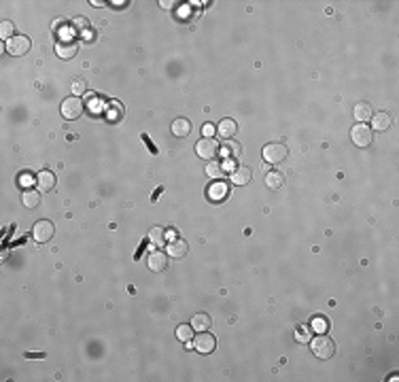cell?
<instances>
[{"instance_id":"6da1fadb","label":"cell","mask_w":399,"mask_h":382,"mask_svg":"<svg viewBox=\"0 0 399 382\" xmlns=\"http://www.w3.org/2000/svg\"><path fill=\"white\" fill-rule=\"evenodd\" d=\"M310 348H312L314 357H319L321 361H329L335 355V344H333L331 338L325 336V333H319L317 338L310 340Z\"/></svg>"},{"instance_id":"7a4b0ae2","label":"cell","mask_w":399,"mask_h":382,"mask_svg":"<svg viewBox=\"0 0 399 382\" xmlns=\"http://www.w3.org/2000/svg\"><path fill=\"white\" fill-rule=\"evenodd\" d=\"M85 111V104L81 102L79 96H70V98H64L62 104H59V113H62L64 119H79L81 113Z\"/></svg>"},{"instance_id":"3957f363","label":"cell","mask_w":399,"mask_h":382,"mask_svg":"<svg viewBox=\"0 0 399 382\" xmlns=\"http://www.w3.org/2000/svg\"><path fill=\"white\" fill-rule=\"evenodd\" d=\"M261 155H263V160L268 162V164L276 166V164H281V162H285V160H287L289 151H287V147L283 145V142H270V145H265V147H263Z\"/></svg>"},{"instance_id":"277c9868","label":"cell","mask_w":399,"mask_h":382,"mask_svg":"<svg viewBox=\"0 0 399 382\" xmlns=\"http://www.w3.org/2000/svg\"><path fill=\"white\" fill-rule=\"evenodd\" d=\"M53 234H55V225H53L51 221H47V219L36 221L34 228H32V238H34V240L39 242V244L49 242L51 238H53Z\"/></svg>"},{"instance_id":"5b68a950","label":"cell","mask_w":399,"mask_h":382,"mask_svg":"<svg viewBox=\"0 0 399 382\" xmlns=\"http://www.w3.org/2000/svg\"><path fill=\"white\" fill-rule=\"evenodd\" d=\"M30 47H32V41H30L28 37H23V34H15L13 39H9V41H7L5 49H7L11 55L21 57V55H26V53L30 51Z\"/></svg>"},{"instance_id":"8992f818","label":"cell","mask_w":399,"mask_h":382,"mask_svg":"<svg viewBox=\"0 0 399 382\" xmlns=\"http://www.w3.org/2000/svg\"><path fill=\"white\" fill-rule=\"evenodd\" d=\"M350 138H353V142L357 147H370L372 145V140H374V132H372V128L370 125H365V123H357V125H353V130H350Z\"/></svg>"},{"instance_id":"52a82bcc","label":"cell","mask_w":399,"mask_h":382,"mask_svg":"<svg viewBox=\"0 0 399 382\" xmlns=\"http://www.w3.org/2000/svg\"><path fill=\"white\" fill-rule=\"evenodd\" d=\"M191 344H193V348H196L200 355H210L217 348V338L212 336V333H208V331H198L196 340H193Z\"/></svg>"},{"instance_id":"ba28073f","label":"cell","mask_w":399,"mask_h":382,"mask_svg":"<svg viewBox=\"0 0 399 382\" xmlns=\"http://www.w3.org/2000/svg\"><path fill=\"white\" fill-rule=\"evenodd\" d=\"M196 153L200 160H212V157H217V153H219V142L210 136H204L202 140H198Z\"/></svg>"},{"instance_id":"9c48e42d","label":"cell","mask_w":399,"mask_h":382,"mask_svg":"<svg viewBox=\"0 0 399 382\" xmlns=\"http://www.w3.org/2000/svg\"><path fill=\"white\" fill-rule=\"evenodd\" d=\"M77 51H79V43L77 41L64 39V41L55 43V53H57V57H62V59H72L77 55Z\"/></svg>"},{"instance_id":"30bf717a","label":"cell","mask_w":399,"mask_h":382,"mask_svg":"<svg viewBox=\"0 0 399 382\" xmlns=\"http://www.w3.org/2000/svg\"><path fill=\"white\" fill-rule=\"evenodd\" d=\"M189 250V244L185 240H180V238H176V240H170L166 244V255L172 257V259H183L187 255Z\"/></svg>"},{"instance_id":"8fae6325","label":"cell","mask_w":399,"mask_h":382,"mask_svg":"<svg viewBox=\"0 0 399 382\" xmlns=\"http://www.w3.org/2000/svg\"><path fill=\"white\" fill-rule=\"evenodd\" d=\"M147 266H149V270H151V272H155V274L164 272V270L168 268L166 253H162V250H155V253H149V257H147Z\"/></svg>"},{"instance_id":"7c38bea8","label":"cell","mask_w":399,"mask_h":382,"mask_svg":"<svg viewBox=\"0 0 399 382\" xmlns=\"http://www.w3.org/2000/svg\"><path fill=\"white\" fill-rule=\"evenodd\" d=\"M353 115H355V119H357L359 123L370 121L372 115H374V106L370 102H357L355 109H353Z\"/></svg>"},{"instance_id":"4fadbf2b","label":"cell","mask_w":399,"mask_h":382,"mask_svg":"<svg viewBox=\"0 0 399 382\" xmlns=\"http://www.w3.org/2000/svg\"><path fill=\"white\" fill-rule=\"evenodd\" d=\"M229 176H232V183L238 185V187L249 185L253 181V172H251V168H247V166H240V168H236Z\"/></svg>"},{"instance_id":"5bb4252c","label":"cell","mask_w":399,"mask_h":382,"mask_svg":"<svg viewBox=\"0 0 399 382\" xmlns=\"http://www.w3.org/2000/svg\"><path fill=\"white\" fill-rule=\"evenodd\" d=\"M227 185L223 183V181H214L210 187H208V200H212V202H223L225 198H227Z\"/></svg>"},{"instance_id":"9a60e30c","label":"cell","mask_w":399,"mask_h":382,"mask_svg":"<svg viewBox=\"0 0 399 382\" xmlns=\"http://www.w3.org/2000/svg\"><path fill=\"white\" fill-rule=\"evenodd\" d=\"M36 183H39L41 191H51L55 187V183H57V178H55V174L51 170H43V172H39V176H36Z\"/></svg>"},{"instance_id":"2e32d148","label":"cell","mask_w":399,"mask_h":382,"mask_svg":"<svg viewBox=\"0 0 399 382\" xmlns=\"http://www.w3.org/2000/svg\"><path fill=\"white\" fill-rule=\"evenodd\" d=\"M172 134H174L176 138H185V136H189V134H191V121H189V119H185V117L174 119V121H172Z\"/></svg>"},{"instance_id":"e0dca14e","label":"cell","mask_w":399,"mask_h":382,"mask_svg":"<svg viewBox=\"0 0 399 382\" xmlns=\"http://www.w3.org/2000/svg\"><path fill=\"white\" fill-rule=\"evenodd\" d=\"M217 132H219L221 138H234L238 132V123L234 119H223V121L217 125Z\"/></svg>"},{"instance_id":"ac0fdd59","label":"cell","mask_w":399,"mask_h":382,"mask_svg":"<svg viewBox=\"0 0 399 382\" xmlns=\"http://www.w3.org/2000/svg\"><path fill=\"white\" fill-rule=\"evenodd\" d=\"M391 128V115L389 113H374L372 115V130H378V132H384V130Z\"/></svg>"},{"instance_id":"d6986e66","label":"cell","mask_w":399,"mask_h":382,"mask_svg":"<svg viewBox=\"0 0 399 382\" xmlns=\"http://www.w3.org/2000/svg\"><path fill=\"white\" fill-rule=\"evenodd\" d=\"M21 202L26 208H39L41 206V191H34L32 187L21 194Z\"/></svg>"},{"instance_id":"ffe728a7","label":"cell","mask_w":399,"mask_h":382,"mask_svg":"<svg viewBox=\"0 0 399 382\" xmlns=\"http://www.w3.org/2000/svg\"><path fill=\"white\" fill-rule=\"evenodd\" d=\"M263 181H265V187L276 191V189H281L285 185V176H283V172H278V170H270L268 174H265Z\"/></svg>"},{"instance_id":"44dd1931","label":"cell","mask_w":399,"mask_h":382,"mask_svg":"<svg viewBox=\"0 0 399 382\" xmlns=\"http://www.w3.org/2000/svg\"><path fill=\"white\" fill-rule=\"evenodd\" d=\"M191 327H193V331H208V327H210V316H208L206 312L193 314V319H191Z\"/></svg>"},{"instance_id":"7402d4cb","label":"cell","mask_w":399,"mask_h":382,"mask_svg":"<svg viewBox=\"0 0 399 382\" xmlns=\"http://www.w3.org/2000/svg\"><path fill=\"white\" fill-rule=\"evenodd\" d=\"M223 157H227V160H240V157H242V149H240L238 142H232V140L225 142V147H223Z\"/></svg>"},{"instance_id":"603a6c76","label":"cell","mask_w":399,"mask_h":382,"mask_svg":"<svg viewBox=\"0 0 399 382\" xmlns=\"http://www.w3.org/2000/svg\"><path fill=\"white\" fill-rule=\"evenodd\" d=\"M149 242L153 246H164L166 244V230L164 228H153L149 232Z\"/></svg>"},{"instance_id":"cb8c5ba5","label":"cell","mask_w":399,"mask_h":382,"mask_svg":"<svg viewBox=\"0 0 399 382\" xmlns=\"http://www.w3.org/2000/svg\"><path fill=\"white\" fill-rule=\"evenodd\" d=\"M206 174H208L210 178H214V181H221V178L225 176V168H223V164L208 162V166H206Z\"/></svg>"},{"instance_id":"d4e9b609","label":"cell","mask_w":399,"mask_h":382,"mask_svg":"<svg viewBox=\"0 0 399 382\" xmlns=\"http://www.w3.org/2000/svg\"><path fill=\"white\" fill-rule=\"evenodd\" d=\"M310 329H312V331H317V333H325V331L329 329L327 319H325V316H314V319H312V323H310Z\"/></svg>"},{"instance_id":"484cf974","label":"cell","mask_w":399,"mask_h":382,"mask_svg":"<svg viewBox=\"0 0 399 382\" xmlns=\"http://www.w3.org/2000/svg\"><path fill=\"white\" fill-rule=\"evenodd\" d=\"M176 338L180 340V342H191V338H193V327L191 325H178L176 327Z\"/></svg>"},{"instance_id":"4316f807","label":"cell","mask_w":399,"mask_h":382,"mask_svg":"<svg viewBox=\"0 0 399 382\" xmlns=\"http://www.w3.org/2000/svg\"><path fill=\"white\" fill-rule=\"evenodd\" d=\"M0 37H3L5 41H9V39L15 37V26H13V21H3V26H0Z\"/></svg>"},{"instance_id":"83f0119b","label":"cell","mask_w":399,"mask_h":382,"mask_svg":"<svg viewBox=\"0 0 399 382\" xmlns=\"http://www.w3.org/2000/svg\"><path fill=\"white\" fill-rule=\"evenodd\" d=\"M121 115H124L121 104H119V102H113V104H111V113H108V119H111V121H119V119H121Z\"/></svg>"},{"instance_id":"f1b7e54d","label":"cell","mask_w":399,"mask_h":382,"mask_svg":"<svg viewBox=\"0 0 399 382\" xmlns=\"http://www.w3.org/2000/svg\"><path fill=\"white\" fill-rule=\"evenodd\" d=\"M295 340H299V342H310V333H308V329H306V327H297V329H295Z\"/></svg>"},{"instance_id":"f546056e","label":"cell","mask_w":399,"mask_h":382,"mask_svg":"<svg viewBox=\"0 0 399 382\" xmlns=\"http://www.w3.org/2000/svg\"><path fill=\"white\" fill-rule=\"evenodd\" d=\"M102 104H104V102H102L100 98H94V100L89 102V106H91V113H100V111H102Z\"/></svg>"},{"instance_id":"4dcf8cb0","label":"cell","mask_w":399,"mask_h":382,"mask_svg":"<svg viewBox=\"0 0 399 382\" xmlns=\"http://www.w3.org/2000/svg\"><path fill=\"white\" fill-rule=\"evenodd\" d=\"M72 91H75V96L83 93V91H85V83H83V81H77L75 85H72Z\"/></svg>"},{"instance_id":"1f68e13d","label":"cell","mask_w":399,"mask_h":382,"mask_svg":"<svg viewBox=\"0 0 399 382\" xmlns=\"http://www.w3.org/2000/svg\"><path fill=\"white\" fill-rule=\"evenodd\" d=\"M19 183H21V185H30V187H32V183H34V178H32V176H30L28 172H23V176L19 178Z\"/></svg>"},{"instance_id":"d6a6232c","label":"cell","mask_w":399,"mask_h":382,"mask_svg":"<svg viewBox=\"0 0 399 382\" xmlns=\"http://www.w3.org/2000/svg\"><path fill=\"white\" fill-rule=\"evenodd\" d=\"M174 5H178L176 0H160V7L162 9H174Z\"/></svg>"},{"instance_id":"836d02e7","label":"cell","mask_w":399,"mask_h":382,"mask_svg":"<svg viewBox=\"0 0 399 382\" xmlns=\"http://www.w3.org/2000/svg\"><path fill=\"white\" fill-rule=\"evenodd\" d=\"M212 132H214V125H204V134H206V136H212Z\"/></svg>"},{"instance_id":"e575fe53","label":"cell","mask_w":399,"mask_h":382,"mask_svg":"<svg viewBox=\"0 0 399 382\" xmlns=\"http://www.w3.org/2000/svg\"><path fill=\"white\" fill-rule=\"evenodd\" d=\"M26 357H28V359H41V357H45V355H43V353H34V355L26 353Z\"/></svg>"},{"instance_id":"d590c367","label":"cell","mask_w":399,"mask_h":382,"mask_svg":"<svg viewBox=\"0 0 399 382\" xmlns=\"http://www.w3.org/2000/svg\"><path fill=\"white\" fill-rule=\"evenodd\" d=\"M91 5H94V7H104L102 0H91Z\"/></svg>"}]
</instances>
